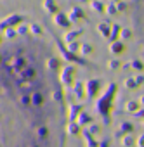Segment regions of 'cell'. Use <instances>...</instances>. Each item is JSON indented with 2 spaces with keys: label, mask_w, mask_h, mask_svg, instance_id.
<instances>
[{
  "label": "cell",
  "mask_w": 144,
  "mask_h": 147,
  "mask_svg": "<svg viewBox=\"0 0 144 147\" xmlns=\"http://www.w3.org/2000/svg\"><path fill=\"white\" fill-rule=\"evenodd\" d=\"M0 147H66L56 59L33 35H0Z\"/></svg>",
  "instance_id": "1"
},
{
  "label": "cell",
  "mask_w": 144,
  "mask_h": 147,
  "mask_svg": "<svg viewBox=\"0 0 144 147\" xmlns=\"http://www.w3.org/2000/svg\"><path fill=\"white\" fill-rule=\"evenodd\" d=\"M128 19L132 24V35L135 36V40L144 54V0H130Z\"/></svg>",
  "instance_id": "2"
}]
</instances>
